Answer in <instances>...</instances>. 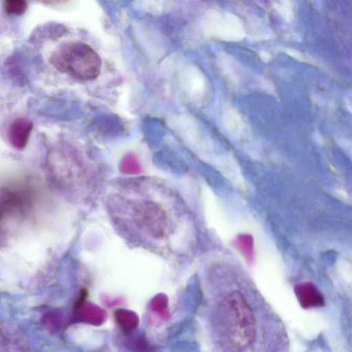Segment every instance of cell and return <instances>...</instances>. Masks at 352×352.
Listing matches in <instances>:
<instances>
[{
	"label": "cell",
	"instance_id": "obj_1",
	"mask_svg": "<svg viewBox=\"0 0 352 352\" xmlns=\"http://www.w3.org/2000/svg\"><path fill=\"white\" fill-rule=\"evenodd\" d=\"M218 314L219 331L226 346L242 351L252 345L257 330L256 317L240 291H232L223 298Z\"/></svg>",
	"mask_w": 352,
	"mask_h": 352
},
{
	"label": "cell",
	"instance_id": "obj_2",
	"mask_svg": "<svg viewBox=\"0 0 352 352\" xmlns=\"http://www.w3.org/2000/svg\"><path fill=\"white\" fill-rule=\"evenodd\" d=\"M52 65L60 72L81 81L96 79L101 71L99 55L89 45L73 41L59 46L52 54Z\"/></svg>",
	"mask_w": 352,
	"mask_h": 352
},
{
	"label": "cell",
	"instance_id": "obj_3",
	"mask_svg": "<svg viewBox=\"0 0 352 352\" xmlns=\"http://www.w3.org/2000/svg\"><path fill=\"white\" fill-rule=\"evenodd\" d=\"M30 206L29 193L24 189L0 188V228L10 219L24 215Z\"/></svg>",
	"mask_w": 352,
	"mask_h": 352
},
{
	"label": "cell",
	"instance_id": "obj_4",
	"mask_svg": "<svg viewBox=\"0 0 352 352\" xmlns=\"http://www.w3.org/2000/svg\"><path fill=\"white\" fill-rule=\"evenodd\" d=\"M33 129L32 122L26 118H19L13 120L8 126V140L12 147L23 150L29 141Z\"/></svg>",
	"mask_w": 352,
	"mask_h": 352
},
{
	"label": "cell",
	"instance_id": "obj_5",
	"mask_svg": "<svg viewBox=\"0 0 352 352\" xmlns=\"http://www.w3.org/2000/svg\"><path fill=\"white\" fill-rule=\"evenodd\" d=\"M294 292L301 307L305 309L322 307L324 305L323 295L310 282H301L296 285Z\"/></svg>",
	"mask_w": 352,
	"mask_h": 352
},
{
	"label": "cell",
	"instance_id": "obj_6",
	"mask_svg": "<svg viewBox=\"0 0 352 352\" xmlns=\"http://www.w3.org/2000/svg\"><path fill=\"white\" fill-rule=\"evenodd\" d=\"M6 12L11 15L19 16L27 10L26 0H4Z\"/></svg>",
	"mask_w": 352,
	"mask_h": 352
},
{
	"label": "cell",
	"instance_id": "obj_7",
	"mask_svg": "<svg viewBox=\"0 0 352 352\" xmlns=\"http://www.w3.org/2000/svg\"><path fill=\"white\" fill-rule=\"evenodd\" d=\"M47 5H60L65 3L69 0H36Z\"/></svg>",
	"mask_w": 352,
	"mask_h": 352
}]
</instances>
